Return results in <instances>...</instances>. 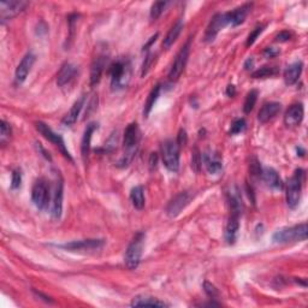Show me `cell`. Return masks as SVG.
Listing matches in <instances>:
<instances>
[{
	"label": "cell",
	"instance_id": "1",
	"mask_svg": "<svg viewBox=\"0 0 308 308\" xmlns=\"http://www.w3.org/2000/svg\"><path fill=\"white\" fill-rule=\"evenodd\" d=\"M307 238V224L302 223L295 227L284 228L276 231L272 236L273 242L276 244H289V242L306 241Z\"/></svg>",
	"mask_w": 308,
	"mask_h": 308
},
{
	"label": "cell",
	"instance_id": "2",
	"mask_svg": "<svg viewBox=\"0 0 308 308\" xmlns=\"http://www.w3.org/2000/svg\"><path fill=\"white\" fill-rule=\"evenodd\" d=\"M303 182L304 171L302 169H297L287 186V204L290 208H295L300 204Z\"/></svg>",
	"mask_w": 308,
	"mask_h": 308
},
{
	"label": "cell",
	"instance_id": "3",
	"mask_svg": "<svg viewBox=\"0 0 308 308\" xmlns=\"http://www.w3.org/2000/svg\"><path fill=\"white\" fill-rule=\"evenodd\" d=\"M130 63L128 60H117L111 65V85L114 90L124 88L130 80Z\"/></svg>",
	"mask_w": 308,
	"mask_h": 308
},
{
	"label": "cell",
	"instance_id": "4",
	"mask_svg": "<svg viewBox=\"0 0 308 308\" xmlns=\"http://www.w3.org/2000/svg\"><path fill=\"white\" fill-rule=\"evenodd\" d=\"M180 145L176 140H166L162 146V158L167 170L176 172L180 169Z\"/></svg>",
	"mask_w": 308,
	"mask_h": 308
},
{
	"label": "cell",
	"instance_id": "5",
	"mask_svg": "<svg viewBox=\"0 0 308 308\" xmlns=\"http://www.w3.org/2000/svg\"><path fill=\"white\" fill-rule=\"evenodd\" d=\"M143 241H145V234L140 232V234L135 236V238L133 239L131 244L129 245L124 256L125 265L128 269L134 270L139 266L143 253Z\"/></svg>",
	"mask_w": 308,
	"mask_h": 308
},
{
	"label": "cell",
	"instance_id": "6",
	"mask_svg": "<svg viewBox=\"0 0 308 308\" xmlns=\"http://www.w3.org/2000/svg\"><path fill=\"white\" fill-rule=\"evenodd\" d=\"M104 245H105L104 239L92 238V239H81V241L68 242V244H64V245H57V247L69 252L85 253V252L99 251V249L104 247Z\"/></svg>",
	"mask_w": 308,
	"mask_h": 308
},
{
	"label": "cell",
	"instance_id": "7",
	"mask_svg": "<svg viewBox=\"0 0 308 308\" xmlns=\"http://www.w3.org/2000/svg\"><path fill=\"white\" fill-rule=\"evenodd\" d=\"M32 200L39 210H45L50 203V187L43 179L37 180L32 189Z\"/></svg>",
	"mask_w": 308,
	"mask_h": 308
},
{
	"label": "cell",
	"instance_id": "8",
	"mask_svg": "<svg viewBox=\"0 0 308 308\" xmlns=\"http://www.w3.org/2000/svg\"><path fill=\"white\" fill-rule=\"evenodd\" d=\"M36 129H37V131H39L40 134L43 136V138H45L46 140H49L50 142H52L54 146H57L58 148H59L61 154H63L65 158H68L69 160H71V162H73V158H71L69 150L67 149V146H65L64 140L59 134L54 133L49 125L45 124V123H42V122H37L36 123Z\"/></svg>",
	"mask_w": 308,
	"mask_h": 308
},
{
	"label": "cell",
	"instance_id": "9",
	"mask_svg": "<svg viewBox=\"0 0 308 308\" xmlns=\"http://www.w3.org/2000/svg\"><path fill=\"white\" fill-rule=\"evenodd\" d=\"M190 52V42H188L184 45L182 49L180 50V52L177 53L176 58H174L172 65H171V69L169 73V78L171 81H177L182 75L184 68H186L188 57H189Z\"/></svg>",
	"mask_w": 308,
	"mask_h": 308
},
{
	"label": "cell",
	"instance_id": "10",
	"mask_svg": "<svg viewBox=\"0 0 308 308\" xmlns=\"http://www.w3.org/2000/svg\"><path fill=\"white\" fill-rule=\"evenodd\" d=\"M29 4L27 2H18V0H11V2L0 3V18L2 22L11 19L22 11H25Z\"/></svg>",
	"mask_w": 308,
	"mask_h": 308
},
{
	"label": "cell",
	"instance_id": "11",
	"mask_svg": "<svg viewBox=\"0 0 308 308\" xmlns=\"http://www.w3.org/2000/svg\"><path fill=\"white\" fill-rule=\"evenodd\" d=\"M190 200H191V194L188 193V191H182V193L176 195V196L170 201L169 205H167L166 207L167 215L171 218L177 217V215H179L181 212L189 205Z\"/></svg>",
	"mask_w": 308,
	"mask_h": 308
},
{
	"label": "cell",
	"instance_id": "12",
	"mask_svg": "<svg viewBox=\"0 0 308 308\" xmlns=\"http://www.w3.org/2000/svg\"><path fill=\"white\" fill-rule=\"evenodd\" d=\"M230 25V20H229V15L228 12L225 13H218L215 15L213 18L211 19L210 25H208L206 29V34H205V40L206 41H213L214 37L217 36V34L221 32L224 27Z\"/></svg>",
	"mask_w": 308,
	"mask_h": 308
},
{
	"label": "cell",
	"instance_id": "13",
	"mask_svg": "<svg viewBox=\"0 0 308 308\" xmlns=\"http://www.w3.org/2000/svg\"><path fill=\"white\" fill-rule=\"evenodd\" d=\"M36 57L34 53H27L25 57H23V59L20 60V63L18 64V67H17L16 73H15V81L17 84L23 83L27 80V77H28V75L30 73V70H32L34 63H35Z\"/></svg>",
	"mask_w": 308,
	"mask_h": 308
},
{
	"label": "cell",
	"instance_id": "14",
	"mask_svg": "<svg viewBox=\"0 0 308 308\" xmlns=\"http://www.w3.org/2000/svg\"><path fill=\"white\" fill-rule=\"evenodd\" d=\"M203 163L208 173L218 174L223 169V160L222 157L219 156L214 150H207L203 156Z\"/></svg>",
	"mask_w": 308,
	"mask_h": 308
},
{
	"label": "cell",
	"instance_id": "15",
	"mask_svg": "<svg viewBox=\"0 0 308 308\" xmlns=\"http://www.w3.org/2000/svg\"><path fill=\"white\" fill-rule=\"evenodd\" d=\"M239 215L238 212H231L230 217L228 219L227 228H225V239L229 245H234L236 238H237L238 229H239Z\"/></svg>",
	"mask_w": 308,
	"mask_h": 308
},
{
	"label": "cell",
	"instance_id": "16",
	"mask_svg": "<svg viewBox=\"0 0 308 308\" xmlns=\"http://www.w3.org/2000/svg\"><path fill=\"white\" fill-rule=\"evenodd\" d=\"M304 109L302 104H294L287 109L284 115V123L288 126H296L299 125L303 119Z\"/></svg>",
	"mask_w": 308,
	"mask_h": 308
},
{
	"label": "cell",
	"instance_id": "17",
	"mask_svg": "<svg viewBox=\"0 0 308 308\" xmlns=\"http://www.w3.org/2000/svg\"><path fill=\"white\" fill-rule=\"evenodd\" d=\"M76 74H77V68L75 67L74 64L67 61V63L61 65L60 70L58 71L57 84L59 85V87H65V85L69 84L70 82L74 80L75 76H76Z\"/></svg>",
	"mask_w": 308,
	"mask_h": 308
},
{
	"label": "cell",
	"instance_id": "18",
	"mask_svg": "<svg viewBox=\"0 0 308 308\" xmlns=\"http://www.w3.org/2000/svg\"><path fill=\"white\" fill-rule=\"evenodd\" d=\"M63 197H64V190H63V181L59 180L56 182V187H54V194L52 199V213L53 218L59 219L61 215V211H63Z\"/></svg>",
	"mask_w": 308,
	"mask_h": 308
},
{
	"label": "cell",
	"instance_id": "19",
	"mask_svg": "<svg viewBox=\"0 0 308 308\" xmlns=\"http://www.w3.org/2000/svg\"><path fill=\"white\" fill-rule=\"evenodd\" d=\"M139 126L138 123H131L126 126L125 131H124V148L128 150V152H135V146L138 145L139 142Z\"/></svg>",
	"mask_w": 308,
	"mask_h": 308
},
{
	"label": "cell",
	"instance_id": "20",
	"mask_svg": "<svg viewBox=\"0 0 308 308\" xmlns=\"http://www.w3.org/2000/svg\"><path fill=\"white\" fill-rule=\"evenodd\" d=\"M280 108H282V105L279 102L272 101V102H268L260 108L259 114H258V119L260 123H268L271 121L272 118H275L277 115L280 112Z\"/></svg>",
	"mask_w": 308,
	"mask_h": 308
},
{
	"label": "cell",
	"instance_id": "21",
	"mask_svg": "<svg viewBox=\"0 0 308 308\" xmlns=\"http://www.w3.org/2000/svg\"><path fill=\"white\" fill-rule=\"evenodd\" d=\"M84 101H85L84 95H82V97L78 99V100L75 101V104L71 106L70 111L64 116L63 121H61V123H63L64 125L71 126L73 124H75V123H76L78 116H80L82 108H83V106H84Z\"/></svg>",
	"mask_w": 308,
	"mask_h": 308
},
{
	"label": "cell",
	"instance_id": "22",
	"mask_svg": "<svg viewBox=\"0 0 308 308\" xmlns=\"http://www.w3.org/2000/svg\"><path fill=\"white\" fill-rule=\"evenodd\" d=\"M98 129V124L95 123H91V124L87 125V128L84 130L83 138H82L81 141V154H82V159L83 162L88 159L90 157V150H91V141H92V136H93L94 131Z\"/></svg>",
	"mask_w": 308,
	"mask_h": 308
},
{
	"label": "cell",
	"instance_id": "23",
	"mask_svg": "<svg viewBox=\"0 0 308 308\" xmlns=\"http://www.w3.org/2000/svg\"><path fill=\"white\" fill-rule=\"evenodd\" d=\"M261 177L266 186L271 189H280L282 188V180H280L278 172L272 167H266L261 171Z\"/></svg>",
	"mask_w": 308,
	"mask_h": 308
},
{
	"label": "cell",
	"instance_id": "24",
	"mask_svg": "<svg viewBox=\"0 0 308 308\" xmlns=\"http://www.w3.org/2000/svg\"><path fill=\"white\" fill-rule=\"evenodd\" d=\"M251 10H252V4H245V5L239 6V8H237V9H235L234 11L228 12L230 25L236 27V26L241 25V23H244L246 17H247L248 13L251 12Z\"/></svg>",
	"mask_w": 308,
	"mask_h": 308
},
{
	"label": "cell",
	"instance_id": "25",
	"mask_svg": "<svg viewBox=\"0 0 308 308\" xmlns=\"http://www.w3.org/2000/svg\"><path fill=\"white\" fill-rule=\"evenodd\" d=\"M302 68L303 64L301 63V61H296V63L289 65L285 71H284V81H285V84L292 85L296 83L299 77L301 76V73H302Z\"/></svg>",
	"mask_w": 308,
	"mask_h": 308
},
{
	"label": "cell",
	"instance_id": "26",
	"mask_svg": "<svg viewBox=\"0 0 308 308\" xmlns=\"http://www.w3.org/2000/svg\"><path fill=\"white\" fill-rule=\"evenodd\" d=\"M105 57H98L95 58V60L93 61V64H92L91 68V85L93 87V85L98 84L99 81H100L101 75L104 73L105 69Z\"/></svg>",
	"mask_w": 308,
	"mask_h": 308
},
{
	"label": "cell",
	"instance_id": "27",
	"mask_svg": "<svg viewBox=\"0 0 308 308\" xmlns=\"http://www.w3.org/2000/svg\"><path fill=\"white\" fill-rule=\"evenodd\" d=\"M133 307H143V306H150V307H166L167 304L163 301H160L159 299H156V297L152 296H136L131 301Z\"/></svg>",
	"mask_w": 308,
	"mask_h": 308
},
{
	"label": "cell",
	"instance_id": "28",
	"mask_svg": "<svg viewBox=\"0 0 308 308\" xmlns=\"http://www.w3.org/2000/svg\"><path fill=\"white\" fill-rule=\"evenodd\" d=\"M182 29H183V22L182 20H179V22H177L176 25H174L172 28L169 30V33L166 34L165 39H164L163 46L165 47V49H170V47L174 43V41L179 39Z\"/></svg>",
	"mask_w": 308,
	"mask_h": 308
},
{
	"label": "cell",
	"instance_id": "29",
	"mask_svg": "<svg viewBox=\"0 0 308 308\" xmlns=\"http://www.w3.org/2000/svg\"><path fill=\"white\" fill-rule=\"evenodd\" d=\"M130 200H131L133 206L138 210H142L145 207V190H143L142 186H136L131 189L130 193Z\"/></svg>",
	"mask_w": 308,
	"mask_h": 308
},
{
	"label": "cell",
	"instance_id": "30",
	"mask_svg": "<svg viewBox=\"0 0 308 308\" xmlns=\"http://www.w3.org/2000/svg\"><path fill=\"white\" fill-rule=\"evenodd\" d=\"M160 90H162L160 84H157L156 87H154L153 90L150 91V93L148 95V98H147V101L145 104V109H143V115H145L146 117H148L150 111H152L153 106H154V104H156L157 99H158L159 94H160Z\"/></svg>",
	"mask_w": 308,
	"mask_h": 308
},
{
	"label": "cell",
	"instance_id": "31",
	"mask_svg": "<svg viewBox=\"0 0 308 308\" xmlns=\"http://www.w3.org/2000/svg\"><path fill=\"white\" fill-rule=\"evenodd\" d=\"M278 74V69L273 67H262L252 74L253 78H266L276 76Z\"/></svg>",
	"mask_w": 308,
	"mask_h": 308
},
{
	"label": "cell",
	"instance_id": "32",
	"mask_svg": "<svg viewBox=\"0 0 308 308\" xmlns=\"http://www.w3.org/2000/svg\"><path fill=\"white\" fill-rule=\"evenodd\" d=\"M258 100V91L252 90L246 97L245 104H244V112L245 114H251V111L254 108L255 102Z\"/></svg>",
	"mask_w": 308,
	"mask_h": 308
},
{
	"label": "cell",
	"instance_id": "33",
	"mask_svg": "<svg viewBox=\"0 0 308 308\" xmlns=\"http://www.w3.org/2000/svg\"><path fill=\"white\" fill-rule=\"evenodd\" d=\"M11 126H10L8 122L3 119V121L0 122V142H2V145H4L8 140H10V138H11Z\"/></svg>",
	"mask_w": 308,
	"mask_h": 308
},
{
	"label": "cell",
	"instance_id": "34",
	"mask_svg": "<svg viewBox=\"0 0 308 308\" xmlns=\"http://www.w3.org/2000/svg\"><path fill=\"white\" fill-rule=\"evenodd\" d=\"M166 5H167L166 2L154 3V4L152 5V8H150V19L156 20L157 18H159L164 10H165Z\"/></svg>",
	"mask_w": 308,
	"mask_h": 308
},
{
	"label": "cell",
	"instance_id": "35",
	"mask_svg": "<svg viewBox=\"0 0 308 308\" xmlns=\"http://www.w3.org/2000/svg\"><path fill=\"white\" fill-rule=\"evenodd\" d=\"M201 164H203V156H201L199 149L194 148L191 152V167L195 172H200L201 170Z\"/></svg>",
	"mask_w": 308,
	"mask_h": 308
},
{
	"label": "cell",
	"instance_id": "36",
	"mask_svg": "<svg viewBox=\"0 0 308 308\" xmlns=\"http://www.w3.org/2000/svg\"><path fill=\"white\" fill-rule=\"evenodd\" d=\"M246 129V121L244 118L236 119V121L231 124L230 134L231 135H237L239 133H242Z\"/></svg>",
	"mask_w": 308,
	"mask_h": 308
},
{
	"label": "cell",
	"instance_id": "37",
	"mask_svg": "<svg viewBox=\"0 0 308 308\" xmlns=\"http://www.w3.org/2000/svg\"><path fill=\"white\" fill-rule=\"evenodd\" d=\"M263 28H265V27H263V26H258V27H256V28L254 30H253V32L248 35V39H247V42H246V46L251 47L253 45V43L255 42L256 39H258L260 34L262 33Z\"/></svg>",
	"mask_w": 308,
	"mask_h": 308
},
{
	"label": "cell",
	"instance_id": "38",
	"mask_svg": "<svg viewBox=\"0 0 308 308\" xmlns=\"http://www.w3.org/2000/svg\"><path fill=\"white\" fill-rule=\"evenodd\" d=\"M20 183H22V173H20V170H18V169L13 170L11 188L12 189H18V188L20 187Z\"/></svg>",
	"mask_w": 308,
	"mask_h": 308
},
{
	"label": "cell",
	"instance_id": "39",
	"mask_svg": "<svg viewBox=\"0 0 308 308\" xmlns=\"http://www.w3.org/2000/svg\"><path fill=\"white\" fill-rule=\"evenodd\" d=\"M204 289H205V293L207 294V296L210 297V299H212V300L215 299V297H218V295H219L218 290L213 285V284H211V283H208V282H205L204 283Z\"/></svg>",
	"mask_w": 308,
	"mask_h": 308
},
{
	"label": "cell",
	"instance_id": "40",
	"mask_svg": "<svg viewBox=\"0 0 308 308\" xmlns=\"http://www.w3.org/2000/svg\"><path fill=\"white\" fill-rule=\"evenodd\" d=\"M152 63H153V54L148 53L147 54L145 61H143V65H142V73H141L142 76H145V75H147V73H148L150 67H152Z\"/></svg>",
	"mask_w": 308,
	"mask_h": 308
},
{
	"label": "cell",
	"instance_id": "41",
	"mask_svg": "<svg viewBox=\"0 0 308 308\" xmlns=\"http://www.w3.org/2000/svg\"><path fill=\"white\" fill-rule=\"evenodd\" d=\"M290 37H292V35H290L289 32H280L278 35L276 36V41H279V42H285V41L290 40Z\"/></svg>",
	"mask_w": 308,
	"mask_h": 308
},
{
	"label": "cell",
	"instance_id": "42",
	"mask_svg": "<svg viewBox=\"0 0 308 308\" xmlns=\"http://www.w3.org/2000/svg\"><path fill=\"white\" fill-rule=\"evenodd\" d=\"M177 143H179L180 147L182 145H186L187 142V134H186V130H181L180 131V135H179V139L176 140Z\"/></svg>",
	"mask_w": 308,
	"mask_h": 308
},
{
	"label": "cell",
	"instance_id": "43",
	"mask_svg": "<svg viewBox=\"0 0 308 308\" xmlns=\"http://www.w3.org/2000/svg\"><path fill=\"white\" fill-rule=\"evenodd\" d=\"M278 53H279V51L272 49V47H269V49H266L265 51H263V54H265L266 58H273V57H276Z\"/></svg>",
	"mask_w": 308,
	"mask_h": 308
},
{
	"label": "cell",
	"instance_id": "44",
	"mask_svg": "<svg viewBox=\"0 0 308 308\" xmlns=\"http://www.w3.org/2000/svg\"><path fill=\"white\" fill-rule=\"evenodd\" d=\"M157 162H158V156H157L156 153H152V156H150V159H149L150 170H153L154 167L157 166Z\"/></svg>",
	"mask_w": 308,
	"mask_h": 308
},
{
	"label": "cell",
	"instance_id": "45",
	"mask_svg": "<svg viewBox=\"0 0 308 308\" xmlns=\"http://www.w3.org/2000/svg\"><path fill=\"white\" fill-rule=\"evenodd\" d=\"M158 35H159V34H158V33H157V34H156V35H153L152 37H150V39H149V41H148V42H147V43H146V45H145V46H143V51H147V50H148V49H149V47H150V46H152V45H153V42H156V41H157V37H158Z\"/></svg>",
	"mask_w": 308,
	"mask_h": 308
},
{
	"label": "cell",
	"instance_id": "46",
	"mask_svg": "<svg viewBox=\"0 0 308 308\" xmlns=\"http://www.w3.org/2000/svg\"><path fill=\"white\" fill-rule=\"evenodd\" d=\"M227 94L229 95V97H234V95L236 94L235 85H232V84H229V85H228V88H227Z\"/></svg>",
	"mask_w": 308,
	"mask_h": 308
},
{
	"label": "cell",
	"instance_id": "47",
	"mask_svg": "<svg viewBox=\"0 0 308 308\" xmlns=\"http://www.w3.org/2000/svg\"><path fill=\"white\" fill-rule=\"evenodd\" d=\"M253 63H254V61H253L252 58H249V59H247V61H246V63H245V69L246 70L252 69V68H253Z\"/></svg>",
	"mask_w": 308,
	"mask_h": 308
}]
</instances>
